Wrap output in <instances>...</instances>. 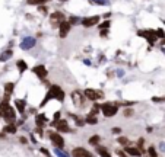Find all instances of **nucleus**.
Instances as JSON below:
<instances>
[{
  "label": "nucleus",
  "mask_w": 165,
  "mask_h": 157,
  "mask_svg": "<svg viewBox=\"0 0 165 157\" xmlns=\"http://www.w3.org/2000/svg\"><path fill=\"white\" fill-rule=\"evenodd\" d=\"M137 35H139V37H145L146 41H148L149 44H152V45L159 39L158 38V35H156V31H152V29H148V31H139Z\"/></svg>",
  "instance_id": "obj_1"
},
{
  "label": "nucleus",
  "mask_w": 165,
  "mask_h": 157,
  "mask_svg": "<svg viewBox=\"0 0 165 157\" xmlns=\"http://www.w3.org/2000/svg\"><path fill=\"white\" fill-rule=\"evenodd\" d=\"M63 22H64V15L61 12H54L53 15H50V23L53 28H59Z\"/></svg>",
  "instance_id": "obj_2"
},
{
  "label": "nucleus",
  "mask_w": 165,
  "mask_h": 157,
  "mask_svg": "<svg viewBox=\"0 0 165 157\" xmlns=\"http://www.w3.org/2000/svg\"><path fill=\"white\" fill-rule=\"evenodd\" d=\"M48 135H50L51 143L56 146V149H63V147H64V140H63V137H61L59 132L51 131V132H48Z\"/></svg>",
  "instance_id": "obj_3"
},
{
  "label": "nucleus",
  "mask_w": 165,
  "mask_h": 157,
  "mask_svg": "<svg viewBox=\"0 0 165 157\" xmlns=\"http://www.w3.org/2000/svg\"><path fill=\"white\" fill-rule=\"evenodd\" d=\"M85 98L89 99V100H98L101 98H104V93L101 90H94V89H86L85 90Z\"/></svg>",
  "instance_id": "obj_4"
},
{
  "label": "nucleus",
  "mask_w": 165,
  "mask_h": 157,
  "mask_svg": "<svg viewBox=\"0 0 165 157\" xmlns=\"http://www.w3.org/2000/svg\"><path fill=\"white\" fill-rule=\"evenodd\" d=\"M102 108V114L105 117H114L119 112V105H111V103H105L101 106Z\"/></svg>",
  "instance_id": "obj_5"
},
{
  "label": "nucleus",
  "mask_w": 165,
  "mask_h": 157,
  "mask_svg": "<svg viewBox=\"0 0 165 157\" xmlns=\"http://www.w3.org/2000/svg\"><path fill=\"white\" fill-rule=\"evenodd\" d=\"M50 93H51V96L54 98V99H57V100H60V102H63L64 100V92L59 87V86H51V89H50Z\"/></svg>",
  "instance_id": "obj_6"
},
{
  "label": "nucleus",
  "mask_w": 165,
  "mask_h": 157,
  "mask_svg": "<svg viewBox=\"0 0 165 157\" xmlns=\"http://www.w3.org/2000/svg\"><path fill=\"white\" fill-rule=\"evenodd\" d=\"M98 22H99V16H89V18H83L81 21L83 28H91V26L96 25Z\"/></svg>",
  "instance_id": "obj_7"
},
{
  "label": "nucleus",
  "mask_w": 165,
  "mask_h": 157,
  "mask_svg": "<svg viewBox=\"0 0 165 157\" xmlns=\"http://www.w3.org/2000/svg\"><path fill=\"white\" fill-rule=\"evenodd\" d=\"M70 28H72L70 22H66V21H64V22L59 26V35H60V38H66L67 34L70 32Z\"/></svg>",
  "instance_id": "obj_8"
},
{
  "label": "nucleus",
  "mask_w": 165,
  "mask_h": 157,
  "mask_svg": "<svg viewBox=\"0 0 165 157\" xmlns=\"http://www.w3.org/2000/svg\"><path fill=\"white\" fill-rule=\"evenodd\" d=\"M56 128L59 132H70V128L66 119H59V122H56Z\"/></svg>",
  "instance_id": "obj_9"
},
{
  "label": "nucleus",
  "mask_w": 165,
  "mask_h": 157,
  "mask_svg": "<svg viewBox=\"0 0 165 157\" xmlns=\"http://www.w3.org/2000/svg\"><path fill=\"white\" fill-rule=\"evenodd\" d=\"M1 115H3V118H4L9 124H12V122L15 121V117H16V114H15V111H13V108H12V106H9V108H7Z\"/></svg>",
  "instance_id": "obj_10"
},
{
  "label": "nucleus",
  "mask_w": 165,
  "mask_h": 157,
  "mask_svg": "<svg viewBox=\"0 0 165 157\" xmlns=\"http://www.w3.org/2000/svg\"><path fill=\"white\" fill-rule=\"evenodd\" d=\"M72 154H73V157H94L88 150H85V149H82V147L75 149V150L72 151Z\"/></svg>",
  "instance_id": "obj_11"
},
{
  "label": "nucleus",
  "mask_w": 165,
  "mask_h": 157,
  "mask_svg": "<svg viewBox=\"0 0 165 157\" xmlns=\"http://www.w3.org/2000/svg\"><path fill=\"white\" fill-rule=\"evenodd\" d=\"M32 71L41 78V80H44V78L47 77V69H45L44 66H35V67L32 69Z\"/></svg>",
  "instance_id": "obj_12"
},
{
  "label": "nucleus",
  "mask_w": 165,
  "mask_h": 157,
  "mask_svg": "<svg viewBox=\"0 0 165 157\" xmlns=\"http://www.w3.org/2000/svg\"><path fill=\"white\" fill-rule=\"evenodd\" d=\"M35 45V39L34 38H25L22 42H21V48L22 50H29Z\"/></svg>",
  "instance_id": "obj_13"
},
{
  "label": "nucleus",
  "mask_w": 165,
  "mask_h": 157,
  "mask_svg": "<svg viewBox=\"0 0 165 157\" xmlns=\"http://www.w3.org/2000/svg\"><path fill=\"white\" fill-rule=\"evenodd\" d=\"M126 153L127 154H130V156L133 157H140L143 153H142V150H139V149H134V147H126Z\"/></svg>",
  "instance_id": "obj_14"
},
{
  "label": "nucleus",
  "mask_w": 165,
  "mask_h": 157,
  "mask_svg": "<svg viewBox=\"0 0 165 157\" xmlns=\"http://www.w3.org/2000/svg\"><path fill=\"white\" fill-rule=\"evenodd\" d=\"M72 99H73V102H75V105L76 106H81L83 103V98L78 93V92H73V95H72Z\"/></svg>",
  "instance_id": "obj_15"
},
{
  "label": "nucleus",
  "mask_w": 165,
  "mask_h": 157,
  "mask_svg": "<svg viewBox=\"0 0 165 157\" xmlns=\"http://www.w3.org/2000/svg\"><path fill=\"white\" fill-rule=\"evenodd\" d=\"M96 153H98L101 157H111V154L108 153V150H107L105 147H101V146L96 147Z\"/></svg>",
  "instance_id": "obj_16"
},
{
  "label": "nucleus",
  "mask_w": 165,
  "mask_h": 157,
  "mask_svg": "<svg viewBox=\"0 0 165 157\" xmlns=\"http://www.w3.org/2000/svg\"><path fill=\"white\" fill-rule=\"evenodd\" d=\"M15 106L18 108V111H19L21 114H24V111H25V102H24V100H21V99L15 100Z\"/></svg>",
  "instance_id": "obj_17"
},
{
  "label": "nucleus",
  "mask_w": 165,
  "mask_h": 157,
  "mask_svg": "<svg viewBox=\"0 0 165 157\" xmlns=\"http://www.w3.org/2000/svg\"><path fill=\"white\" fill-rule=\"evenodd\" d=\"M3 131H4L6 134H15V132H16V127H15L13 124H9V125H6V127L3 128Z\"/></svg>",
  "instance_id": "obj_18"
},
{
  "label": "nucleus",
  "mask_w": 165,
  "mask_h": 157,
  "mask_svg": "<svg viewBox=\"0 0 165 157\" xmlns=\"http://www.w3.org/2000/svg\"><path fill=\"white\" fill-rule=\"evenodd\" d=\"M48 1L50 0H26V3L31 4V6H40V4H45Z\"/></svg>",
  "instance_id": "obj_19"
},
{
  "label": "nucleus",
  "mask_w": 165,
  "mask_h": 157,
  "mask_svg": "<svg viewBox=\"0 0 165 157\" xmlns=\"http://www.w3.org/2000/svg\"><path fill=\"white\" fill-rule=\"evenodd\" d=\"M16 66H18V69H19V71H21V73H24V71L28 69L26 63H25V61H22V60H19V61L16 63Z\"/></svg>",
  "instance_id": "obj_20"
},
{
  "label": "nucleus",
  "mask_w": 165,
  "mask_h": 157,
  "mask_svg": "<svg viewBox=\"0 0 165 157\" xmlns=\"http://www.w3.org/2000/svg\"><path fill=\"white\" fill-rule=\"evenodd\" d=\"M91 4H99V6H105L110 3V0H88Z\"/></svg>",
  "instance_id": "obj_21"
},
{
  "label": "nucleus",
  "mask_w": 165,
  "mask_h": 157,
  "mask_svg": "<svg viewBox=\"0 0 165 157\" xmlns=\"http://www.w3.org/2000/svg\"><path fill=\"white\" fill-rule=\"evenodd\" d=\"M13 89H15V84L13 83H6L4 84V93H9L10 95L13 92Z\"/></svg>",
  "instance_id": "obj_22"
},
{
  "label": "nucleus",
  "mask_w": 165,
  "mask_h": 157,
  "mask_svg": "<svg viewBox=\"0 0 165 157\" xmlns=\"http://www.w3.org/2000/svg\"><path fill=\"white\" fill-rule=\"evenodd\" d=\"M12 54H13L12 51H6V52H3V54L0 55V61H6L7 58H10V57H12Z\"/></svg>",
  "instance_id": "obj_23"
},
{
  "label": "nucleus",
  "mask_w": 165,
  "mask_h": 157,
  "mask_svg": "<svg viewBox=\"0 0 165 157\" xmlns=\"http://www.w3.org/2000/svg\"><path fill=\"white\" fill-rule=\"evenodd\" d=\"M47 119H45V115H38L37 117V124H38V127L41 128L42 125H44V122H45Z\"/></svg>",
  "instance_id": "obj_24"
},
{
  "label": "nucleus",
  "mask_w": 165,
  "mask_h": 157,
  "mask_svg": "<svg viewBox=\"0 0 165 157\" xmlns=\"http://www.w3.org/2000/svg\"><path fill=\"white\" fill-rule=\"evenodd\" d=\"M98 143H99V137H98V135H94V137L89 138V144H91V146H96Z\"/></svg>",
  "instance_id": "obj_25"
},
{
  "label": "nucleus",
  "mask_w": 165,
  "mask_h": 157,
  "mask_svg": "<svg viewBox=\"0 0 165 157\" xmlns=\"http://www.w3.org/2000/svg\"><path fill=\"white\" fill-rule=\"evenodd\" d=\"M110 25H111V22H110V21H105V22L99 23V25H98V28H99V29H108V28H110Z\"/></svg>",
  "instance_id": "obj_26"
},
{
  "label": "nucleus",
  "mask_w": 165,
  "mask_h": 157,
  "mask_svg": "<svg viewBox=\"0 0 165 157\" xmlns=\"http://www.w3.org/2000/svg\"><path fill=\"white\" fill-rule=\"evenodd\" d=\"M86 122H88V124H96V122H98V119H96L95 115H92V114H91L89 117L86 118Z\"/></svg>",
  "instance_id": "obj_27"
},
{
  "label": "nucleus",
  "mask_w": 165,
  "mask_h": 157,
  "mask_svg": "<svg viewBox=\"0 0 165 157\" xmlns=\"http://www.w3.org/2000/svg\"><path fill=\"white\" fill-rule=\"evenodd\" d=\"M148 153H149V156H146V157H158V154H156V150H155V147H149Z\"/></svg>",
  "instance_id": "obj_28"
},
{
  "label": "nucleus",
  "mask_w": 165,
  "mask_h": 157,
  "mask_svg": "<svg viewBox=\"0 0 165 157\" xmlns=\"http://www.w3.org/2000/svg\"><path fill=\"white\" fill-rule=\"evenodd\" d=\"M119 143H120V144H121V146H124V147H127V146H129V143H130V141H129V140H127V138H126V137H120V138H119Z\"/></svg>",
  "instance_id": "obj_29"
},
{
  "label": "nucleus",
  "mask_w": 165,
  "mask_h": 157,
  "mask_svg": "<svg viewBox=\"0 0 165 157\" xmlns=\"http://www.w3.org/2000/svg\"><path fill=\"white\" fill-rule=\"evenodd\" d=\"M82 19H79V18H76V16H72V18H69V22H70V25H75V23H78V22H81Z\"/></svg>",
  "instance_id": "obj_30"
},
{
  "label": "nucleus",
  "mask_w": 165,
  "mask_h": 157,
  "mask_svg": "<svg viewBox=\"0 0 165 157\" xmlns=\"http://www.w3.org/2000/svg\"><path fill=\"white\" fill-rule=\"evenodd\" d=\"M38 10H40L41 13H44V15L48 13V9H47V6H44V4H40V6H38Z\"/></svg>",
  "instance_id": "obj_31"
},
{
  "label": "nucleus",
  "mask_w": 165,
  "mask_h": 157,
  "mask_svg": "<svg viewBox=\"0 0 165 157\" xmlns=\"http://www.w3.org/2000/svg\"><path fill=\"white\" fill-rule=\"evenodd\" d=\"M156 35H158V38L159 39H164V37H165V32H164V29H156Z\"/></svg>",
  "instance_id": "obj_32"
},
{
  "label": "nucleus",
  "mask_w": 165,
  "mask_h": 157,
  "mask_svg": "<svg viewBox=\"0 0 165 157\" xmlns=\"http://www.w3.org/2000/svg\"><path fill=\"white\" fill-rule=\"evenodd\" d=\"M133 114H134L133 109H126V111H124V115H126V117H131Z\"/></svg>",
  "instance_id": "obj_33"
},
{
  "label": "nucleus",
  "mask_w": 165,
  "mask_h": 157,
  "mask_svg": "<svg viewBox=\"0 0 165 157\" xmlns=\"http://www.w3.org/2000/svg\"><path fill=\"white\" fill-rule=\"evenodd\" d=\"M56 153H57V156L59 157H67L63 151H61V149H56Z\"/></svg>",
  "instance_id": "obj_34"
},
{
  "label": "nucleus",
  "mask_w": 165,
  "mask_h": 157,
  "mask_svg": "<svg viewBox=\"0 0 165 157\" xmlns=\"http://www.w3.org/2000/svg\"><path fill=\"white\" fill-rule=\"evenodd\" d=\"M117 154H119V157H127L126 156L127 153H124V151H121V150H117Z\"/></svg>",
  "instance_id": "obj_35"
},
{
  "label": "nucleus",
  "mask_w": 165,
  "mask_h": 157,
  "mask_svg": "<svg viewBox=\"0 0 165 157\" xmlns=\"http://www.w3.org/2000/svg\"><path fill=\"white\" fill-rule=\"evenodd\" d=\"M121 132V129L119 128V127H116V128H113V134H120Z\"/></svg>",
  "instance_id": "obj_36"
},
{
  "label": "nucleus",
  "mask_w": 165,
  "mask_h": 157,
  "mask_svg": "<svg viewBox=\"0 0 165 157\" xmlns=\"http://www.w3.org/2000/svg\"><path fill=\"white\" fill-rule=\"evenodd\" d=\"M108 34V29H101V37H107Z\"/></svg>",
  "instance_id": "obj_37"
},
{
  "label": "nucleus",
  "mask_w": 165,
  "mask_h": 157,
  "mask_svg": "<svg viewBox=\"0 0 165 157\" xmlns=\"http://www.w3.org/2000/svg\"><path fill=\"white\" fill-rule=\"evenodd\" d=\"M143 141H145V140H143V138H139V141H137V146H139V147H140V149H142V147H143Z\"/></svg>",
  "instance_id": "obj_38"
},
{
  "label": "nucleus",
  "mask_w": 165,
  "mask_h": 157,
  "mask_svg": "<svg viewBox=\"0 0 165 157\" xmlns=\"http://www.w3.org/2000/svg\"><path fill=\"white\" fill-rule=\"evenodd\" d=\"M161 100H165V98H154V102H161Z\"/></svg>",
  "instance_id": "obj_39"
},
{
  "label": "nucleus",
  "mask_w": 165,
  "mask_h": 157,
  "mask_svg": "<svg viewBox=\"0 0 165 157\" xmlns=\"http://www.w3.org/2000/svg\"><path fill=\"white\" fill-rule=\"evenodd\" d=\"M21 143H22V144H26V143H28V140H26L25 137H21Z\"/></svg>",
  "instance_id": "obj_40"
},
{
  "label": "nucleus",
  "mask_w": 165,
  "mask_h": 157,
  "mask_svg": "<svg viewBox=\"0 0 165 157\" xmlns=\"http://www.w3.org/2000/svg\"><path fill=\"white\" fill-rule=\"evenodd\" d=\"M0 115H1V114H0Z\"/></svg>",
  "instance_id": "obj_41"
}]
</instances>
